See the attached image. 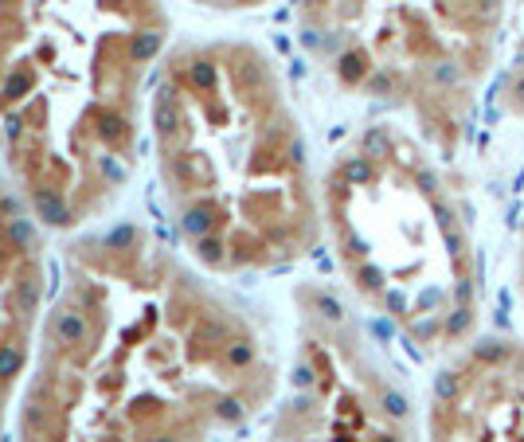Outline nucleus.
<instances>
[{"instance_id":"f257e3e1","label":"nucleus","mask_w":524,"mask_h":442,"mask_svg":"<svg viewBox=\"0 0 524 442\" xmlns=\"http://www.w3.org/2000/svg\"><path fill=\"white\" fill-rule=\"evenodd\" d=\"M353 286L419 352H458L481 317V259L454 180L407 133L372 125L329 184Z\"/></svg>"},{"instance_id":"f03ea898","label":"nucleus","mask_w":524,"mask_h":442,"mask_svg":"<svg viewBox=\"0 0 524 442\" xmlns=\"http://www.w3.org/2000/svg\"><path fill=\"white\" fill-rule=\"evenodd\" d=\"M309 48L344 86L407 110L454 153L497 63L505 0H309Z\"/></svg>"},{"instance_id":"7ed1b4c3","label":"nucleus","mask_w":524,"mask_h":442,"mask_svg":"<svg viewBox=\"0 0 524 442\" xmlns=\"http://www.w3.org/2000/svg\"><path fill=\"white\" fill-rule=\"evenodd\" d=\"M321 336L293 368L290 439L293 442H419L407 395L388 383L356 341L344 333V310L317 294Z\"/></svg>"},{"instance_id":"20e7f679","label":"nucleus","mask_w":524,"mask_h":442,"mask_svg":"<svg viewBox=\"0 0 524 442\" xmlns=\"http://www.w3.org/2000/svg\"><path fill=\"white\" fill-rule=\"evenodd\" d=\"M427 430L430 442H524V341L458 348L434 380Z\"/></svg>"},{"instance_id":"39448f33","label":"nucleus","mask_w":524,"mask_h":442,"mask_svg":"<svg viewBox=\"0 0 524 442\" xmlns=\"http://www.w3.org/2000/svg\"><path fill=\"white\" fill-rule=\"evenodd\" d=\"M36 208H39V215H43L48 223H55V228L71 223V212H67V203H63L55 192H39V196H36Z\"/></svg>"},{"instance_id":"423d86ee","label":"nucleus","mask_w":524,"mask_h":442,"mask_svg":"<svg viewBox=\"0 0 524 442\" xmlns=\"http://www.w3.org/2000/svg\"><path fill=\"white\" fill-rule=\"evenodd\" d=\"M55 333H59L63 345H74V341H83L86 336V321L78 317V313H63L59 325H55Z\"/></svg>"},{"instance_id":"0eeeda50","label":"nucleus","mask_w":524,"mask_h":442,"mask_svg":"<svg viewBox=\"0 0 524 442\" xmlns=\"http://www.w3.org/2000/svg\"><path fill=\"white\" fill-rule=\"evenodd\" d=\"M192 83L200 86V90H216L220 86V67L207 59H196L192 63Z\"/></svg>"},{"instance_id":"6e6552de","label":"nucleus","mask_w":524,"mask_h":442,"mask_svg":"<svg viewBox=\"0 0 524 442\" xmlns=\"http://www.w3.org/2000/svg\"><path fill=\"white\" fill-rule=\"evenodd\" d=\"M157 48H160V36H157V32H149V36H137V39H134V55H137V59L157 55Z\"/></svg>"},{"instance_id":"1a4fd4ad","label":"nucleus","mask_w":524,"mask_h":442,"mask_svg":"<svg viewBox=\"0 0 524 442\" xmlns=\"http://www.w3.org/2000/svg\"><path fill=\"white\" fill-rule=\"evenodd\" d=\"M20 368V352L16 348H0V376H12Z\"/></svg>"},{"instance_id":"9d476101","label":"nucleus","mask_w":524,"mask_h":442,"mask_svg":"<svg viewBox=\"0 0 524 442\" xmlns=\"http://www.w3.org/2000/svg\"><path fill=\"white\" fill-rule=\"evenodd\" d=\"M516 282H521V301H524V219H521V251H516Z\"/></svg>"},{"instance_id":"9b49d317","label":"nucleus","mask_w":524,"mask_h":442,"mask_svg":"<svg viewBox=\"0 0 524 442\" xmlns=\"http://www.w3.org/2000/svg\"><path fill=\"white\" fill-rule=\"evenodd\" d=\"M102 168H106V177H110L114 184H122V180H125V168H122V165H114L110 157H106V161H102Z\"/></svg>"},{"instance_id":"f8f14e48","label":"nucleus","mask_w":524,"mask_h":442,"mask_svg":"<svg viewBox=\"0 0 524 442\" xmlns=\"http://www.w3.org/2000/svg\"><path fill=\"white\" fill-rule=\"evenodd\" d=\"M28 86H32V79L28 74H16V79H8V94H24Z\"/></svg>"}]
</instances>
